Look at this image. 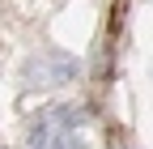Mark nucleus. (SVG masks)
I'll return each instance as SVG.
<instances>
[{"label":"nucleus","mask_w":153,"mask_h":149,"mask_svg":"<svg viewBox=\"0 0 153 149\" xmlns=\"http://www.w3.org/2000/svg\"><path fill=\"white\" fill-rule=\"evenodd\" d=\"M81 124H85L81 107L38 111L30 119V128H26V145L22 149H81Z\"/></svg>","instance_id":"obj_1"},{"label":"nucleus","mask_w":153,"mask_h":149,"mask_svg":"<svg viewBox=\"0 0 153 149\" xmlns=\"http://www.w3.org/2000/svg\"><path fill=\"white\" fill-rule=\"evenodd\" d=\"M76 68L81 64L64 51H38L34 60H26L22 81H26V89H55V85H68L76 77Z\"/></svg>","instance_id":"obj_2"}]
</instances>
